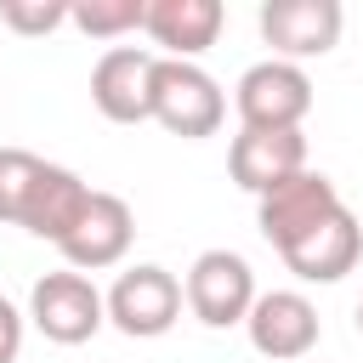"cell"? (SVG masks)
<instances>
[{"mask_svg":"<svg viewBox=\"0 0 363 363\" xmlns=\"http://www.w3.org/2000/svg\"><path fill=\"white\" fill-rule=\"evenodd\" d=\"M147 119L164 125L182 142L216 136L227 119V96L221 85L199 68V62H176V57H153V85H147Z\"/></svg>","mask_w":363,"mask_h":363,"instance_id":"obj_1","label":"cell"},{"mask_svg":"<svg viewBox=\"0 0 363 363\" xmlns=\"http://www.w3.org/2000/svg\"><path fill=\"white\" fill-rule=\"evenodd\" d=\"M102 306H108V323H113L119 335H130V340H159V335H170L176 318H182V284H176V272L142 261V267H125V272L113 278V289L102 295Z\"/></svg>","mask_w":363,"mask_h":363,"instance_id":"obj_2","label":"cell"},{"mask_svg":"<svg viewBox=\"0 0 363 363\" xmlns=\"http://www.w3.org/2000/svg\"><path fill=\"white\" fill-rule=\"evenodd\" d=\"M233 108H238L244 130H301V119L312 113V79H306L301 62L267 57V62L244 68Z\"/></svg>","mask_w":363,"mask_h":363,"instance_id":"obj_3","label":"cell"},{"mask_svg":"<svg viewBox=\"0 0 363 363\" xmlns=\"http://www.w3.org/2000/svg\"><path fill=\"white\" fill-rule=\"evenodd\" d=\"M182 301L187 312L204 323V329H233L250 318L255 306V272L238 250H204L193 267H187V284H182Z\"/></svg>","mask_w":363,"mask_h":363,"instance_id":"obj_4","label":"cell"},{"mask_svg":"<svg viewBox=\"0 0 363 363\" xmlns=\"http://www.w3.org/2000/svg\"><path fill=\"white\" fill-rule=\"evenodd\" d=\"M28 318H34V329H40L45 340H57V346H85V340L108 323V306H102V289H96L85 272L62 267V272H45V278L28 289Z\"/></svg>","mask_w":363,"mask_h":363,"instance_id":"obj_5","label":"cell"},{"mask_svg":"<svg viewBox=\"0 0 363 363\" xmlns=\"http://www.w3.org/2000/svg\"><path fill=\"white\" fill-rule=\"evenodd\" d=\"M340 210V193H335V182L323 176V170H301V176H289L284 187H272V193H261L255 199V227H261V238L284 255L289 244H301L318 221H329Z\"/></svg>","mask_w":363,"mask_h":363,"instance_id":"obj_6","label":"cell"},{"mask_svg":"<svg viewBox=\"0 0 363 363\" xmlns=\"http://www.w3.org/2000/svg\"><path fill=\"white\" fill-rule=\"evenodd\" d=\"M340 28H346L340 0H267L261 6V40L272 45L278 62H301V57L335 51Z\"/></svg>","mask_w":363,"mask_h":363,"instance_id":"obj_7","label":"cell"},{"mask_svg":"<svg viewBox=\"0 0 363 363\" xmlns=\"http://www.w3.org/2000/svg\"><path fill=\"white\" fill-rule=\"evenodd\" d=\"M244 329H250V346L261 357H272V363H301L318 346V335H323L318 306L301 289H267V295H255Z\"/></svg>","mask_w":363,"mask_h":363,"instance_id":"obj_8","label":"cell"},{"mask_svg":"<svg viewBox=\"0 0 363 363\" xmlns=\"http://www.w3.org/2000/svg\"><path fill=\"white\" fill-rule=\"evenodd\" d=\"M130 238H136L130 204H125L119 193H96V187H91L74 233H68L57 250H62V261H68L74 272H102V267H119V261H125Z\"/></svg>","mask_w":363,"mask_h":363,"instance_id":"obj_9","label":"cell"},{"mask_svg":"<svg viewBox=\"0 0 363 363\" xmlns=\"http://www.w3.org/2000/svg\"><path fill=\"white\" fill-rule=\"evenodd\" d=\"M147 85H153V51L142 45H108L91 68V102L113 125L147 119Z\"/></svg>","mask_w":363,"mask_h":363,"instance_id":"obj_10","label":"cell"},{"mask_svg":"<svg viewBox=\"0 0 363 363\" xmlns=\"http://www.w3.org/2000/svg\"><path fill=\"white\" fill-rule=\"evenodd\" d=\"M227 170L244 193L261 199L306 170V136L301 130H238L227 147Z\"/></svg>","mask_w":363,"mask_h":363,"instance_id":"obj_11","label":"cell"},{"mask_svg":"<svg viewBox=\"0 0 363 363\" xmlns=\"http://www.w3.org/2000/svg\"><path fill=\"white\" fill-rule=\"evenodd\" d=\"M357 255H363V227H357V216L340 204L329 221H318L301 244H289L284 250V267L301 278V284H340L352 267H357Z\"/></svg>","mask_w":363,"mask_h":363,"instance_id":"obj_12","label":"cell"},{"mask_svg":"<svg viewBox=\"0 0 363 363\" xmlns=\"http://www.w3.org/2000/svg\"><path fill=\"white\" fill-rule=\"evenodd\" d=\"M221 23H227V6H221V0H147L142 34H147L153 45H164V57L193 62L199 51L216 45Z\"/></svg>","mask_w":363,"mask_h":363,"instance_id":"obj_13","label":"cell"},{"mask_svg":"<svg viewBox=\"0 0 363 363\" xmlns=\"http://www.w3.org/2000/svg\"><path fill=\"white\" fill-rule=\"evenodd\" d=\"M85 199H91V182H79L68 164H45V170H40V182H34V193H28L23 233L62 244V238L74 233V221H79Z\"/></svg>","mask_w":363,"mask_h":363,"instance_id":"obj_14","label":"cell"},{"mask_svg":"<svg viewBox=\"0 0 363 363\" xmlns=\"http://www.w3.org/2000/svg\"><path fill=\"white\" fill-rule=\"evenodd\" d=\"M147 17V0H68V23L91 40H125Z\"/></svg>","mask_w":363,"mask_h":363,"instance_id":"obj_15","label":"cell"},{"mask_svg":"<svg viewBox=\"0 0 363 363\" xmlns=\"http://www.w3.org/2000/svg\"><path fill=\"white\" fill-rule=\"evenodd\" d=\"M45 159L28 153V147H0V221L6 227H23V210H28V193L40 182Z\"/></svg>","mask_w":363,"mask_h":363,"instance_id":"obj_16","label":"cell"},{"mask_svg":"<svg viewBox=\"0 0 363 363\" xmlns=\"http://www.w3.org/2000/svg\"><path fill=\"white\" fill-rule=\"evenodd\" d=\"M0 23L11 34H51L68 23V0H0Z\"/></svg>","mask_w":363,"mask_h":363,"instance_id":"obj_17","label":"cell"},{"mask_svg":"<svg viewBox=\"0 0 363 363\" xmlns=\"http://www.w3.org/2000/svg\"><path fill=\"white\" fill-rule=\"evenodd\" d=\"M17 352H23V312L0 295V363H17Z\"/></svg>","mask_w":363,"mask_h":363,"instance_id":"obj_18","label":"cell"},{"mask_svg":"<svg viewBox=\"0 0 363 363\" xmlns=\"http://www.w3.org/2000/svg\"><path fill=\"white\" fill-rule=\"evenodd\" d=\"M357 335H363V301H357Z\"/></svg>","mask_w":363,"mask_h":363,"instance_id":"obj_19","label":"cell"}]
</instances>
